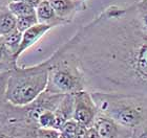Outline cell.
<instances>
[{
  "mask_svg": "<svg viewBox=\"0 0 147 138\" xmlns=\"http://www.w3.org/2000/svg\"><path fill=\"white\" fill-rule=\"evenodd\" d=\"M60 50L76 61L87 91L147 95V31L135 3L106 9Z\"/></svg>",
  "mask_w": 147,
  "mask_h": 138,
  "instance_id": "cell-1",
  "label": "cell"
},
{
  "mask_svg": "<svg viewBox=\"0 0 147 138\" xmlns=\"http://www.w3.org/2000/svg\"><path fill=\"white\" fill-rule=\"evenodd\" d=\"M49 70V61L28 68L14 66L5 77L4 99L14 107H25L32 104L46 90Z\"/></svg>",
  "mask_w": 147,
  "mask_h": 138,
  "instance_id": "cell-2",
  "label": "cell"
},
{
  "mask_svg": "<svg viewBox=\"0 0 147 138\" xmlns=\"http://www.w3.org/2000/svg\"><path fill=\"white\" fill-rule=\"evenodd\" d=\"M99 113L129 129L147 123V95L90 92Z\"/></svg>",
  "mask_w": 147,
  "mask_h": 138,
  "instance_id": "cell-3",
  "label": "cell"
},
{
  "mask_svg": "<svg viewBox=\"0 0 147 138\" xmlns=\"http://www.w3.org/2000/svg\"><path fill=\"white\" fill-rule=\"evenodd\" d=\"M47 61L49 70L46 92L53 94H74L85 90L82 72L71 55L59 49Z\"/></svg>",
  "mask_w": 147,
  "mask_h": 138,
  "instance_id": "cell-4",
  "label": "cell"
},
{
  "mask_svg": "<svg viewBox=\"0 0 147 138\" xmlns=\"http://www.w3.org/2000/svg\"><path fill=\"white\" fill-rule=\"evenodd\" d=\"M99 109L87 90H81L74 93V113L73 118L77 123L86 128L94 126Z\"/></svg>",
  "mask_w": 147,
  "mask_h": 138,
  "instance_id": "cell-5",
  "label": "cell"
},
{
  "mask_svg": "<svg viewBox=\"0 0 147 138\" xmlns=\"http://www.w3.org/2000/svg\"><path fill=\"white\" fill-rule=\"evenodd\" d=\"M100 138H130L131 129L118 123L109 117L99 113L94 123Z\"/></svg>",
  "mask_w": 147,
  "mask_h": 138,
  "instance_id": "cell-6",
  "label": "cell"
},
{
  "mask_svg": "<svg viewBox=\"0 0 147 138\" xmlns=\"http://www.w3.org/2000/svg\"><path fill=\"white\" fill-rule=\"evenodd\" d=\"M57 25L55 24H46V23H37L34 26L30 27L25 31L22 33V39H21V44L19 47L18 53H17V58H19L20 55L28 50L30 47L37 43L44 35L49 31H51L52 28L56 27Z\"/></svg>",
  "mask_w": 147,
  "mask_h": 138,
  "instance_id": "cell-7",
  "label": "cell"
},
{
  "mask_svg": "<svg viewBox=\"0 0 147 138\" xmlns=\"http://www.w3.org/2000/svg\"><path fill=\"white\" fill-rule=\"evenodd\" d=\"M74 94H64L55 110V130L58 131L67 120L73 118Z\"/></svg>",
  "mask_w": 147,
  "mask_h": 138,
  "instance_id": "cell-8",
  "label": "cell"
},
{
  "mask_svg": "<svg viewBox=\"0 0 147 138\" xmlns=\"http://www.w3.org/2000/svg\"><path fill=\"white\" fill-rule=\"evenodd\" d=\"M36 16L39 23L55 24L58 26V25L69 22L67 20H65V19L59 18L49 0H42L39 3V5L36 7Z\"/></svg>",
  "mask_w": 147,
  "mask_h": 138,
  "instance_id": "cell-9",
  "label": "cell"
},
{
  "mask_svg": "<svg viewBox=\"0 0 147 138\" xmlns=\"http://www.w3.org/2000/svg\"><path fill=\"white\" fill-rule=\"evenodd\" d=\"M3 43L5 46L6 51L9 52V55L14 59V61H17V53H18L19 47L21 44L22 39V33L19 31L18 29L13 31L12 33H9L7 35L2 36Z\"/></svg>",
  "mask_w": 147,
  "mask_h": 138,
  "instance_id": "cell-10",
  "label": "cell"
},
{
  "mask_svg": "<svg viewBox=\"0 0 147 138\" xmlns=\"http://www.w3.org/2000/svg\"><path fill=\"white\" fill-rule=\"evenodd\" d=\"M59 18L67 20V16L76 9L78 2L76 0H49ZM68 21V20H67Z\"/></svg>",
  "mask_w": 147,
  "mask_h": 138,
  "instance_id": "cell-11",
  "label": "cell"
},
{
  "mask_svg": "<svg viewBox=\"0 0 147 138\" xmlns=\"http://www.w3.org/2000/svg\"><path fill=\"white\" fill-rule=\"evenodd\" d=\"M17 18L9 9H0V35L4 36L17 29Z\"/></svg>",
  "mask_w": 147,
  "mask_h": 138,
  "instance_id": "cell-12",
  "label": "cell"
},
{
  "mask_svg": "<svg viewBox=\"0 0 147 138\" xmlns=\"http://www.w3.org/2000/svg\"><path fill=\"white\" fill-rule=\"evenodd\" d=\"M7 9L13 13L15 17H24V16L36 15V9L32 5H28L20 1H11L7 5Z\"/></svg>",
  "mask_w": 147,
  "mask_h": 138,
  "instance_id": "cell-13",
  "label": "cell"
},
{
  "mask_svg": "<svg viewBox=\"0 0 147 138\" xmlns=\"http://www.w3.org/2000/svg\"><path fill=\"white\" fill-rule=\"evenodd\" d=\"M55 111L44 110L40 114L37 120V126L41 129H53L55 130Z\"/></svg>",
  "mask_w": 147,
  "mask_h": 138,
  "instance_id": "cell-14",
  "label": "cell"
},
{
  "mask_svg": "<svg viewBox=\"0 0 147 138\" xmlns=\"http://www.w3.org/2000/svg\"><path fill=\"white\" fill-rule=\"evenodd\" d=\"M79 123L76 120L71 118L67 120L63 126L58 130L59 138H75L76 133L79 129Z\"/></svg>",
  "mask_w": 147,
  "mask_h": 138,
  "instance_id": "cell-15",
  "label": "cell"
},
{
  "mask_svg": "<svg viewBox=\"0 0 147 138\" xmlns=\"http://www.w3.org/2000/svg\"><path fill=\"white\" fill-rule=\"evenodd\" d=\"M16 18H17L16 27H17V29H18L19 31H21V33L25 31L26 29L32 27V26H34L37 23H39L36 15L24 16V17H16Z\"/></svg>",
  "mask_w": 147,
  "mask_h": 138,
  "instance_id": "cell-16",
  "label": "cell"
},
{
  "mask_svg": "<svg viewBox=\"0 0 147 138\" xmlns=\"http://www.w3.org/2000/svg\"><path fill=\"white\" fill-rule=\"evenodd\" d=\"M135 4L142 26L147 31V0H141Z\"/></svg>",
  "mask_w": 147,
  "mask_h": 138,
  "instance_id": "cell-17",
  "label": "cell"
},
{
  "mask_svg": "<svg viewBox=\"0 0 147 138\" xmlns=\"http://www.w3.org/2000/svg\"><path fill=\"white\" fill-rule=\"evenodd\" d=\"M130 138H147V123L132 128Z\"/></svg>",
  "mask_w": 147,
  "mask_h": 138,
  "instance_id": "cell-18",
  "label": "cell"
},
{
  "mask_svg": "<svg viewBox=\"0 0 147 138\" xmlns=\"http://www.w3.org/2000/svg\"><path fill=\"white\" fill-rule=\"evenodd\" d=\"M87 129H88V128H86V127L81 126V125H80L79 129H78V131H77V133H76V136H75V138H86Z\"/></svg>",
  "mask_w": 147,
  "mask_h": 138,
  "instance_id": "cell-19",
  "label": "cell"
},
{
  "mask_svg": "<svg viewBox=\"0 0 147 138\" xmlns=\"http://www.w3.org/2000/svg\"><path fill=\"white\" fill-rule=\"evenodd\" d=\"M86 138H100L97 130L94 127H90L87 129V133H86Z\"/></svg>",
  "mask_w": 147,
  "mask_h": 138,
  "instance_id": "cell-20",
  "label": "cell"
},
{
  "mask_svg": "<svg viewBox=\"0 0 147 138\" xmlns=\"http://www.w3.org/2000/svg\"><path fill=\"white\" fill-rule=\"evenodd\" d=\"M14 1H20V2H24L28 5H32L33 7L36 9L37 6L39 5V3L42 1V0H14Z\"/></svg>",
  "mask_w": 147,
  "mask_h": 138,
  "instance_id": "cell-21",
  "label": "cell"
},
{
  "mask_svg": "<svg viewBox=\"0 0 147 138\" xmlns=\"http://www.w3.org/2000/svg\"><path fill=\"white\" fill-rule=\"evenodd\" d=\"M11 65L12 64H9V63H5V62H2V61H0V72L2 70H11L9 69V67H11Z\"/></svg>",
  "mask_w": 147,
  "mask_h": 138,
  "instance_id": "cell-22",
  "label": "cell"
},
{
  "mask_svg": "<svg viewBox=\"0 0 147 138\" xmlns=\"http://www.w3.org/2000/svg\"><path fill=\"white\" fill-rule=\"evenodd\" d=\"M1 1H2V0H0V2H1Z\"/></svg>",
  "mask_w": 147,
  "mask_h": 138,
  "instance_id": "cell-23",
  "label": "cell"
}]
</instances>
